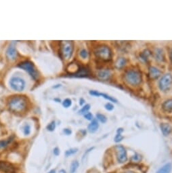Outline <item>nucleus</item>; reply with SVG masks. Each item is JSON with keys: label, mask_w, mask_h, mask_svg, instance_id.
I'll return each mask as SVG.
<instances>
[{"label": "nucleus", "mask_w": 172, "mask_h": 173, "mask_svg": "<svg viewBox=\"0 0 172 173\" xmlns=\"http://www.w3.org/2000/svg\"><path fill=\"white\" fill-rule=\"evenodd\" d=\"M9 109L14 113H23L26 110L27 100L23 96H14L8 101Z\"/></svg>", "instance_id": "obj_1"}, {"label": "nucleus", "mask_w": 172, "mask_h": 173, "mask_svg": "<svg viewBox=\"0 0 172 173\" xmlns=\"http://www.w3.org/2000/svg\"><path fill=\"white\" fill-rule=\"evenodd\" d=\"M124 80L131 86H138L142 81V73L138 69H128L124 73Z\"/></svg>", "instance_id": "obj_2"}, {"label": "nucleus", "mask_w": 172, "mask_h": 173, "mask_svg": "<svg viewBox=\"0 0 172 173\" xmlns=\"http://www.w3.org/2000/svg\"><path fill=\"white\" fill-rule=\"evenodd\" d=\"M94 54L98 59L104 62L110 61L113 58L112 50L106 45L98 46L94 49Z\"/></svg>", "instance_id": "obj_3"}, {"label": "nucleus", "mask_w": 172, "mask_h": 173, "mask_svg": "<svg viewBox=\"0 0 172 173\" xmlns=\"http://www.w3.org/2000/svg\"><path fill=\"white\" fill-rule=\"evenodd\" d=\"M18 67L20 68V69L26 71L33 79L36 80V79H38L39 73L38 70L36 69L35 67L34 64L32 62L29 61H25L23 62H21V63L18 64Z\"/></svg>", "instance_id": "obj_4"}, {"label": "nucleus", "mask_w": 172, "mask_h": 173, "mask_svg": "<svg viewBox=\"0 0 172 173\" xmlns=\"http://www.w3.org/2000/svg\"><path fill=\"white\" fill-rule=\"evenodd\" d=\"M74 45L72 41H63L61 42V54L64 59L68 60L71 58L73 54Z\"/></svg>", "instance_id": "obj_5"}, {"label": "nucleus", "mask_w": 172, "mask_h": 173, "mask_svg": "<svg viewBox=\"0 0 172 173\" xmlns=\"http://www.w3.org/2000/svg\"><path fill=\"white\" fill-rule=\"evenodd\" d=\"M172 84V75L171 73H166L161 77L159 81V88L163 92H167Z\"/></svg>", "instance_id": "obj_6"}, {"label": "nucleus", "mask_w": 172, "mask_h": 173, "mask_svg": "<svg viewBox=\"0 0 172 173\" xmlns=\"http://www.w3.org/2000/svg\"><path fill=\"white\" fill-rule=\"evenodd\" d=\"M25 81L19 77H13L10 81V85L14 90L22 92L25 88Z\"/></svg>", "instance_id": "obj_7"}, {"label": "nucleus", "mask_w": 172, "mask_h": 173, "mask_svg": "<svg viewBox=\"0 0 172 173\" xmlns=\"http://www.w3.org/2000/svg\"><path fill=\"white\" fill-rule=\"evenodd\" d=\"M117 160L120 163H125L128 160V155H127L126 149L122 145H117L115 147Z\"/></svg>", "instance_id": "obj_8"}, {"label": "nucleus", "mask_w": 172, "mask_h": 173, "mask_svg": "<svg viewBox=\"0 0 172 173\" xmlns=\"http://www.w3.org/2000/svg\"><path fill=\"white\" fill-rule=\"evenodd\" d=\"M0 171L5 173H16V168L11 163L0 161Z\"/></svg>", "instance_id": "obj_9"}, {"label": "nucleus", "mask_w": 172, "mask_h": 173, "mask_svg": "<svg viewBox=\"0 0 172 173\" xmlns=\"http://www.w3.org/2000/svg\"><path fill=\"white\" fill-rule=\"evenodd\" d=\"M111 71L109 69H100L97 71L96 76L101 81H108L111 77Z\"/></svg>", "instance_id": "obj_10"}, {"label": "nucleus", "mask_w": 172, "mask_h": 173, "mask_svg": "<svg viewBox=\"0 0 172 173\" xmlns=\"http://www.w3.org/2000/svg\"><path fill=\"white\" fill-rule=\"evenodd\" d=\"M148 74H149L150 78L154 80V79H157L161 76V70H159L156 67L151 66V67H149V69H148Z\"/></svg>", "instance_id": "obj_11"}, {"label": "nucleus", "mask_w": 172, "mask_h": 173, "mask_svg": "<svg viewBox=\"0 0 172 173\" xmlns=\"http://www.w3.org/2000/svg\"><path fill=\"white\" fill-rule=\"evenodd\" d=\"M17 55H18V53H17L15 46L13 45L10 46L6 50V56L8 59L10 61H14L16 59Z\"/></svg>", "instance_id": "obj_12"}, {"label": "nucleus", "mask_w": 172, "mask_h": 173, "mask_svg": "<svg viewBox=\"0 0 172 173\" xmlns=\"http://www.w3.org/2000/svg\"><path fill=\"white\" fill-rule=\"evenodd\" d=\"M154 57L156 61L159 63H163L165 61V57L163 50L161 48H157L154 52Z\"/></svg>", "instance_id": "obj_13"}, {"label": "nucleus", "mask_w": 172, "mask_h": 173, "mask_svg": "<svg viewBox=\"0 0 172 173\" xmlns=\"http://www.w3.org/2000/svg\"><path fill=\"white\" fill-rule=\"evenodd\" d=\"M161 132L164 136H168L172 133V127L167 123H163L160 125Z\"/></svg>", "instance_id": "obj_14"}, {"label": "nucleus", "mask_w": 172, "mask_h": 173, "mask_svg": "<svg viewBox=\"0 0 172 173\" xmlns=\"http://www.w3.org/2000/svg\"><path fill=\"white\" fill-rule=\"evenodd\" d=\"M89 75V71L88 69L85 67H79L77 73L74 74V76L78 77H85Z\"/></svg>", "instance_id": "obj_15"}, {"label": "nucleus", "mask_w": 172, "mask_h": 173, "mask_svg": "<svg viewBox=\"0 0 172 173\" xmlns=\"http://www.w3.org/2000/svg\"><path fill=\"white\" fill-rule=\"evenodd\" d=\"M127 64V60L124 57H119L115 63V67L117 69H122Z\"/></svg>", "instance_id": "obj_16"}, {"label": "nucleus", "mask_w": 172, "mask_h": 173, "mask_svg": "<svg viewBox=\"0 0 172 173\" xmlns=\"http://www.w3.org/2000/svg\"><path fill=\"white\" fill-rule=\"evenodd\" d=\"M98 128H99L98 122L97 121V120L94 119L91 122V123L88 125L87 129H88V131L90 133H94L98 131Z\"/></svg>", "instance_id": "obj_17"}, {"label": "nucleus", "mask_w": 172, "mask_h": 173, "mask_svg": "<svg viewBox=\"0 0 172 173\" xmlns=\"http://www.w3.org/2000/svg\"><path fill=\"white\" fill-rule=\"evenodd\" d=\"M162 108L163 111L167 113L172 112V99H167L162 104Z\"/></svg>", "instance_id": "obj_18"}, {"label": "nucleus", "mask_w": 172, "mask_h": 173, "mask_svg": "<svg viewBox=\"0 0 172 173\" xmlns=\"http://www.w3.org/2000/svg\"><path fill=\"white\" fill-rule=\"evenodd\" d=\"M172 169V165L171 163H167L165 165H163L161 168L159 169L156 173H171Z\"/></svg>", "instance_id": "obj_19"}, {"label": "nucleus", "mask_w": 172, "mask_h": 173, "mask_svg": "<svg viewBox=\"0 0 172 173\" xmlns=\"http://www.w3.org/2000/svg\"><path fill=\"white\" fill-rule=\"evenodd\" d=\"M150 55H151V52H150L149 50L146 49V50H144V51L140 54V57L142 61H144V62H147L148 60V58L150 57Z\"/></svg>", "instance_id": "obj_20"}, {"label": "nucleus", "mask_w": 172, "mask_h": 173, "mask_svg": "<svg viewBox=\"0 0 172 173\" xmlns=\"http://www.w3.org/2000/svg\"><path fill=\"white\" fill-rule=\"evenodd\" d=\"M79 163L77 160L73 161L71 163V166H70V173H75L76 171L79 168Z\"/></svg>", "instance_id": "obj_21"}, {"label": "nucleus", "mask_w": 172, "mask_h": 173, "mask_svg": "<svg viewBox=\"0 0 172 173\" xmlns=\"http://www.w3.org/2000/svg\"><path fill=\"white\" fill-rule=\"evenodd\" d=\"M12 137H10L8 139L1 140V141H0V149L5 148V147L12 141Z\"/></svg>", "instance_id": "obj_22"}, {"label": "nucleus", "mask_w": 172, "mask_h": 173, "mask_svg": "<svg viewBox=\"0 0 172 173\" xmlns=\"http://www.w3.org/2000/svg\"><path fill=\"white\" fill-rule=\"evenodd\" d=\"M89 109H90V105L86 104L85 105H84L83 107L81 109L79 110L78 114H81V115H85V114H87V113L88 112V111Z\"/></svg>", "instance_id": "obj_23"}, {"label": "nucleus", "mask_w": 172, "mask_h": 173, "mask_svg": "<svg viewBox=\"0 0 172 173\" xmlns=\"http://www.w3.org/2000/svg\"><path fill=\"white\" fill-rule=\"evenodd\" d=\"M100 96H102L103 98H104L105 99H106V100H109V101H111V102L115 103H117V99H115V98H113V96H109V95L107 94H104V93H100Z\"/></svg>", "instance_id": "obj_24"}, {"label": "nucleus", "mask_w": 172, "mask_h": 173, "mask_svg": "<svg viewBox=\"0 0 172 173\" xmlns=\"http://www.w3.org/2000/svg\"><path fill=\"white\" fill-rule=\"evenodd\" d=\"M96 118H97V120H98L99 122H100L101 123H102V124L106 123V121H107L106 117L104 116V115H103V114H98L96 115Z\"/></svg>", "instance_id": "obj_25"}, {"label": "nucleus", "mask_w": 172, "mask_h": 173, "mask_svg": "<svg viewBox=\"0 0 172 173\" xmlns=\"http://www.w3.org/2000/svg\"><path fill=\"white\" fill-rule=\"evenodd\" d=\"M79 56H81L83 59H86L88 58L89 56V53L87 52V50L86 49H81L79 52Z\"/></svg>", "instance_id": "obj_26"}, {"label": "nucleus", "mask_w": 172, "mask_h": 173, "mask_svg": "<svg viewBox=\"0 0 172 173\" xmlns=\"http://www.w3.org/2000/svg\"><path fill=\"white\" fill-rule=\"evenodd\" d=\"M46 128H47V130H48V131L53 132L56 128V122H55V121L51 122L50 123L46 126Z\"/></svg>", "instance_id": "obj_27"}, {"label": "nucleus", "mask_w": 172, "mask_h": 173, "mask_svg": "<svg viewBox=\"0 0 172 173\" xmlns=\"http://www.w3.org/2000/svg\"><path fill=\"white\" fill-rule=\"evenodd\" d=\"M78 151V149L77 148H72L67 150L65 152V155L66 157L71 156L72 155H74L75 153H76Z\"/></svg>", "instance_id": "obj_28"}, {"label": "nucleus", "mask_w": 172, "mask_h": 173, "mask_svg": "<svg viewBox=\"0 0 172 173\" xmlns=\"http://www.w3.org/2000/svg\"><path fill=\"white\" fill-rule=\"evenodd\" d=\"M142 157L141 155L138 154V153H136L134 155H133L132 157V158H131V160L133 162H139L140 160H141Z\"/></svg>", "instance_id": "obj_29"}, {"label": "nucleus", "mask_w": 172, "mask_h": 173, "mask_svg": "<svg viewBox=\"0 0 172 173\" xmlns=\"http://www.w3.org/2000/svg\"><path fill=\"white\" fill-rule=\"evenodd\" d=\"M72 105V101L71 99L69 98H66L65 100L62 102V105H63L64 107L65 108H68L69 107H71Z\"/></svg>", "instance_id": "obj_30"}, {"label": "nucleus", "mask_w": 172, "mask_h": 173, "mask_svg": "<svg viewBox=\"0 0 172 173\" xmlns=\"http://www.w3.org/2000/svg\"><path fill=\"white\" fill-rule=\"evenodd\" d=\"M23 133H24L25 135H29L31 133V126L29 124H26L23 128Z\"/></svg>", "instance_id": "obj_31"}, {"label": "nucleus", "mask_w": 172, "mask_h": 173, "mask_svg": "<svg viewBox=\"0 0 172 173\" xmlns=\"http://www.w3.org/2000/svg\"><path fill=\"white\" fill-rule=\"evenodd\" d=\"M123 139H124V137H123V136L121 135V133H117V135L115 137V143H119V142L121 141Z\"/></svg>", "instance_id": "obj_32"}, {"label": "nucleus", "mask_w": 172, "mask_h": 173, "mask_svg": "<svg viewBox=\"0 0 172 173\" xmlns=\"http://www.w3.org/2000/svg\"><path fill=\"white\" fill-rule=\"evenodd\" d=\"M84 118H85L86 120H89V121H92V120H94L93 115L89 112H87V114H85V115H84Z\"/></svg>", "instance_id": "obj_33"}, {"label": "nucleus", "mask_w": 172, "mask_h": 173, "mask_svg": "<svg viewBox=\"0 0 172 173\" xmlns=\"http://www.w3.org/2000/svg\"><path fill=\"white\" fill-rule=\"evenodd\" d=\"M104 107L108 111H112L114 109V105L112 103H107L105 104Z\"/></svg>", "instance_id": "obj_34"}, {"label": "nucleus", "mask_w": 172, "mask_h": 173, "mask_svg": "<svg viewBox=\"0 0 172 173\" xmlns=\"http://www.w3.org/2000/svg\"><path fill=\"white\" fill-rule=\"evenodd\" d=\"M100 93L98 91L96 90H90L89 91V94L91 95V96H100Z\"/></svg>", "instance_id": "obj_35"}, {"label": "nucleus", "mask_w": 172, "mask_h": 173, "mask_svg": "<svg viewBox=\"0 0 172 173\" xmlns=\"http://www.w3.org/2000/svg\"><path fill=\"white\" fill-rule=\"evenodd\" d=\"M63 133L65 134L66 135H71L72 133V131L71 129H68V128H65L63 130Z\"/></svg>", "instance_id": "obj_36"}, {"label": "nucleus", "mask_w": 172, "mask_h": 173, "mask_svg": "<svg viewBox=\"0 0 172 173\" xmlns=\"http://www.w3.org/2000/svg\"><path fill=\"white\" fill-rule=\"evenodd\" d=\"M53 153H54V155H56V156H58V155L60 154V149H59V148H58V147H55V148H54V150H53Z\"/></svg>", "instance_id": "obj_37"}, {"label": "nucleus", "mask_w": 172, "mask_h": 173, "mask_svg": "<svg viewBox=\"0 0 172 173\" xmlns=\"http://www.w3.org/2000/svg\"><path fill=\"white\" fill-rule=\"evenodd\" d=\"M84 103H85V100H84V99L82 98H80L79 99V105H80L82 106Z\"/></svg>", "instance_id": "obj_38"}, {"label": "nucleus", "mask_w": 172, "mask_h": 173, "mask_svg": "<svg viewBox=\"0 0 172 173\" xmlns=\"http://www.w3.org/2000/svg\"><path fill=\"white\" fill-rule=\"evenodd\" d=\"M123 132H124V129H123V128H118V129H117V133H121V134Z\"/></svg>", "instance_id": "obj_39"}, {"label": "nucleus", "mask_w": 172, "mask_h": 173, "mask_svg": "<svg viewBox=\"0 0 172 173\" xmlns=\"http://www.w3.org/2000/svg\"><path fill=\"white\" fill-rule=\"evenodd\" d=\"M48 173H56V170H54V169H52V170L49 171Z\"/></svg>", "instance_id": "obj_40"}, {"label": "nucleus", "mask_w": 172, "mask_h": 173, "mask_svg": "<svg viewBox=\"0 0 172 173\" xmlns=\"http://www.w3.org/2000/svg\"><path fill=\"white\" fill-rule=\"evenodd\" d=\"M59 173H66V172L65 170H63V169H62V170H60L59 171Z\"/></svg>", "instance_id": "obj_41"}, {"label": "nucleus", "mask_w": 172, "mask_h": 173, "mask_svg": "<svg viewBox=\"0 0 172 173\" xmlns=\"http://www.w3.org/2000/svg\"><path fill=\"white\" fill-rule=\"evenodd\" d=\"M171 61H172V50H171Z\"/></svg>", "instance_id": "obj_42"}, {"label": "nucleus", "mask_w": 172, "mask_h": 173, "mask_svg": "<svg viewBox=\"0 0 172 173\" xmlns=\"http://www.w3.org/2000/svg\"><path fill=\"white\" fill-rule=\"evenodd\" d=\"M125 173H134L133 172H125Z\"/></svg>", "instance_id": "obj_43"}]
</instances>
